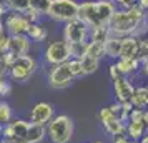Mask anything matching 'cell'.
Wrapping results in <instances>:
<instances>
[{
	"label": "cell",
	"instance_id": "6da1fadb",
	"mask_svg": "<svg viewBox=\"0 0 148 143\" xmlns=\"http://www.w3.org/2000/svg\"><path fill=\"white\" fill-rule=\"evenodd\" d=\"M147 32V15L138 5L132 8H116L108 23V34L115 37H145Z\"/></svg>",
	"mask_w": 148,
	"mask_h": 143
},
{
	"label": "cell",
	"instance_id": "7a4b0ae2",
	"mask_svg": "<svg viewBox=\"0 0 148 143\" xmlns=\"http://www.w3.org/2000/svg\"><path fill=\"white\" fill-rule=\"evenodd\" d=\"M115 10L116 7L112 0H82L78 7V18L85 22L90 30L108 28Z\"/></svg>",
	"mask_w": 148,
	"mask_h": 143
},
{
	"label": "cell",
	"instance_id": "3957f363",
	"mask_svg": "<svg viewBox=\"0 0 148 143\" xmlns=\"http://www.w3.org/2000/svg\"><path fill=\"white\" fill-rule=\"evenodd\" d=\"M63 40L68 43L72 58H80L85 53L87 45L90 42V28L80 18L70 20L63 23Z\"/></svg>",
	"mask_w": 148,
	"mask_h": 143
},
{
	"label": "cell",
	"instance_id": "277c9868",
	"mask_svg": "<svg viewBox=\"0 0 148 143\" xmlns=\"http://www.w3.org/2000/svg\"><path fill=\"white\" fill-rule=\"evenodd\" d=\"M47 138L50 143H70L73 138L75 123L70 115H55L47 127Z\"/></svg>",
	"mask_w": 148,
	"mask_h": 143
},
{
	"label": "cell",
	"instance_id": "5b68a950",
	"mask_svg": "<svg viewBox=\"0 0 148 143\" xmlns=\"http://www.w3.org/2000/svg\"><path fill=\"white\" fill-rule=\"evenodd\" d=\"M78 0H52L43 17L55 23H67L70 20L78 18Z\"/></svg>",
	"mask_w": 148,
	"mask_h": 143
},
{
	"label": "cell",
	"instance_id": "8992f818",
	"mask_svg": "<svg viewBox=\"0 0 148 143\" xmlns=\"http://www.w3.org/2000/svg\"><path fill=\"white\" fill-rule=\"evenodd\" d=\"M37 70H38V62H37V58H35L34 55H23V57L15 58L10 63L7 77L10 78V82L27 83L35 75Z\"/></svg>",
	"mask_w": 148,
	"mask_h": 143
},
{
	"label": "cell",
	"instance_id": "52a82bcc",
	"mask_svg": "<svg viewBox=\"0 0 148 143\" xmlns=\"http://www.w3.org/2000/svg\"><path fill=\"white\" fill-rule=\"evenodd\" d=\"M103 57H105L103 42H88L85 53L78 58L80 63H82L83 77L93 75L95 72L100 68V63H101V58H103Z\"/></svg>",
	"mask_w": 148,
	"mask_h": 143
},
{
	"label": "cell",
	"instance_id": "ba28073f",
	"mask_svg": "<svg viewBox=\"0 0 148 143\" xmlns=\"http://www.w3.org/2000/svg\"><path fill=\"white\" fill-rule=\"evenodd\" d=\"M75 80H77V77L73 75L68 62L60 63V65H55V67H50V70H48V73H47L48 85L55 90L68 88Z\"/></svg>",
	"mask_w": 148,
	"mask_h": 143
},
{
	"label": "cell",
	"instance_id": "9c48e42d",
	"mask_svg": "<svg viewBox=\"0 0 148 143\" xmlns=\"http://www.w3.org/2000/svg\"><path fill=\"white\" fill-rule=\"evenodd\" d=\"M70 58H72V52H70L68 43L63 38L50 42L45 47V50H43V60L47 62L48 67H55V65L65 63Z\"/></svg>",
	"mask_w": 148,
	"mask_h": 143
},
{
	"label": "cell",
	"instance_id": "30bf717a",
	"mask_svg": "<svg viewBox=\"0 0 148 143\" xmlns=\"http://www.w3.org/2000/svg\"><path fill=\"white\" fill-rule=\"evenodd\" d=\"M55 116V108L52 103L48 102H38L35 103L32 110L28 112V122L34 125H40V127H47Z\"/></svg>",
	"mask_w": 148,
	"mask_h": 143
},
{
	"label": "cell",
	"instance_id": "8fae6325",
	"mask_svg": "<svg viewBox=\"0 0 148 143\" xmlns=\"http://www.w3.org/2000/svg\"><path fill=\"white\" fill-rule=\"evenodd\" d=\"M97 116H98V120H100L103 130H105V131H107L112 138L125 133V127H127V123H123L121 120H118V118H116V116L110 112V108H108V107L101 108L100 112H98V115H97Z\"/></svg>",
	"mask_w": 148,
	"mask_h": 143
},
{
	"label": "cell",
	"instance_id": "7c38bea8",
	"mask_svg": "<svg viewBox=\"0 0 148 143\" xmlns=\"http://www.w3.org/2000/svg\"><path fill=\"white\" fill-rule=\"evenodd\" d=\"M3 25H5V30H7L8 35H27L32 22L23 14L8 12L3 18Z\"/></svg>",
	"mask_w": 148,
	"mask_h": 143
},
{
	"label": "cell",
	"instance_id": "4fadbf2b",
	"mask_svg": "<svg viewBox=\"0 0 148 143\" xmlns=\"http://www.w3.org/2000/svg\"><path fill=\"white\" fill-rule=\"evenodd\" d=\"M112 82H113V93H115L116 102H120V103L130 102V98L133 95V90H135V85L132 83L130 77L120 75L118 78H113Z\"/></svg>",
	"mask_w": 148,
	"mask_h": 143
},
{
	"label": "cell",
	"instance_id": "5bb4252c",
	"mask_svg": "<svg viewBox=\"0 0 148 143\" xmlns=\"http://www.w3.org/2000/svg\"><path fill=\"white\" fill-rule=\"evenodd\" d=\"M30 48H32V42L27 35H10L8 37V53L15 58L23 57V55H30Z\"/></svg>",
	"mask_w": 148,
	"mask_h": 143
},
{
	"label": "cell",
	"instance_id": "9a60e30c",
	"mask_svg": "<svg viewBox=\"0 0 148 143\" xmlns=\"http://www.w3.org/2000/svg\"><path fill=\"white\" fill-rule=\"evenodd\" d=\"M140 37H123L120 48V58H136Z\"/></svg>",
	"mask_w": 148,
	"mask_h": 143
},
{
	"label": "cell",
	"instance_id": "2e32d148",
	"mask_svg": "<svg viewBox=\"0 0 148 143\" xmlns=\"http://www.w3.org/2000/svg\"><path fill=\"white\" fill-rule=\"evenodd\" d=\"M121 38H123V37H115V35H108L107 40L103 42V52H105V57L112 58V60H118V58H120Z\"/></svg>",
	"mask_w": 148,
	"mask_h": 143
},
{
	"label": "cell",
	"instance_id": "e0dca14e",
	"mask_svg": "<svg viewBox=\"0 0 148 143\" xmlns=\"http://www.w3.org/2000/svg\"><path fill=\"white\" fill-rule=\"evenodd\" d=\"M130 103L133 105V108L148 110V85L135 87L133 95L130 98Z\"/></svg>",
	"mask_w": 148,
	"mask_h": 143
},
{
	"label": "cell",
	"instance_id": "ac0fdd59",
	"mask_svg": "<svg viewBox=\"0 0 148 143\" xmlns=\"http://www.w3.org/2000/svg\"><path fill=\"white\" fill-rule=\"evenodd\" d=\"M115 65L120 70L121 75L125 77L133 75V73H136L140 70V62L136 58H118V60H115Z\"/></svg>",
	"mask_w": 148,
	"mask_h": 143
},
{
	"label": "cell",
	"instance_id": "d6986e66",
	"mask_svg": "<svg viewBox=\"0 0 148 143\" xmlns=\"http://www.w3.org/2000/svg\"><path fill=\"white\" fill-rule=\"evenodd\" d=\"M27 37L30 38V42H35V43H42V42L47 40L48 30H47V27H45L42 22H35V23H32V25H30V28H28Z\"/></svg>",
	"mask_w": 148,
	"mask_h": 143
},
{
	"label": "cell",
	"instance_id": "ffe728a7",
	"mask_svg": "<svg viewBox=\"0 0 148 143\" xmlns=\"http://www.w3.org/2000/svg\"><path fill=\"white\" fill-rule=\"evenodd\" d=\"M147 133V128L143 122H127L125 127V135L132 140V142H140L141 136Z\"/></svg>",
	"mask_w": 148,
	"mask_h": 143
},
{
	"label": "cell",
	"instance_id": "44dd1931",
	"mask_svg": "<svg viewBox=\"0 0 148 143\" xmlns=\"http://www.w3.org/2000/svg\"><path fill=\"white\" fill-rule=\"evenodd\" d=\"M45 138H47V130H45V127L28 123V131H27L25 143H42Z\"/></svg>",
	"mask_w": 148,
	"mask_h": 143
},
{
	"label": "cell",
	"instance_id": "7402d4cb",
	"mask_svg": "<svg viewBox=\"0 0 148 143\" xmlns=\"http://www.w3.org/2000/svg\"><path fill=\"white\" fill-rule=\"evenodd\" d=\"M3 3L7 5L8 12H15V14H27V10L30 8L28 0H3Z\"/></svg>",
	"mask_w": 148,
	"mask_h": 143
},
{
	"label": "cell",
	"instance_id": "603a6c76",
	"mask_svg": "<svg viewBox=\"0 0 148 143\" xmlns=\"http://www.w3.org/2000/svg\"><path fill=\"white\" fill-rule=\"evenodd\" d=\"M14 120V113H12V107L10 103L2 100L0 102V125H7Z\"/></svg>",
	"mask_w": 148,
	"mask_h": 143
},
{
	"label": "cell",
	"instance_id": "cb8c5ba5",
	"mask_svg": "<svg viewBox=\"0 0 148 143\" xmlns=\"http://www.w3.org/2000/svg\"><path fill=\"white\" fill-rule=\"evenodd\" d=\"M148 58V40L147 37H140V45H138V53H136V60L140 62V65Z\"/></svg>",
	"mask_w": 148,
	"mask_h": 143
},
{
	"label": "cell",
	"instance_id": "d4e9b609",
	"mask_svg": "<svg viewBox=\"0 0 148 143\" xmlns=\"http://www.w3.org/2000/svg\"><path fill=\"white\" fill-rule=\"evenodd\" d=\"M10 93H12V82L8 77H2L0 78V98L3 100V98L10 96Z\"/></svg>",
	"mask_w": 148,
	"mask_h": 143
},
{
	"label": "cell",
	"instance_id": "484cf974",
	"mask_svg": "<svg viewBox=\"0 0 148 143\" xmlns=\"http://www.w3.org/2000/svg\"><path fill=\"white\" fill-rule=\"evenodd\" d=\"M28 2H30V7L32 8H35L37 12H40L42 15H45V12H47V8L52 0H28Z\"/></svg>",
	"mask_w": 148,
	"mask_h": 143
},
{
	"label": "cell",
	"instance_id": "4316f807",
	"mask_svg": "<svg viewBox=\"0 0 148 143\" xmlns=\"http://www.w3.org/2000/svg\"><path fill=\"white\" fill-rule=\"evenodd\" d=\"M116 8H132L138 5V0H112Z\"/></svg>",
	"mask_w": 148,
	"mask_h": 143
},
{
	"label": "cell",
	"instance_id": "83f0119b",
	"mask_svg": "<svg viewBox=\"0 0 148 143\" xmlns=\"http://www.w3.org/2000/svg\"><path fill=\"white\" fill-rule=\"evenodd\" d=\"M108 73H110V77H112V80H113V78H118V77L121 75L120 70H118L116 65H115V62L113 63H110V67H108Z\"/></svg>",
	"mask_w": 148,
	"mask_h": 143
},
{
	"label": "cell",
	"instance_id": "f1b7e54d",
	"mask_svg": "<svg viewBox=\"0 0 148 143\" xmlns=\"http://www.w3.org/2000/svg\"><path fill=\"white\" fill-rule=\"evenodd\" d=\"M112 143H136V142H132L125 133L123 135H118V136H113V142Z\"/></svg>",
	"mask_w": 148,
	"mask_h": 143
},
{
	"label": "cell",
	"instance_id": "f546056e",
	"mask_svg": "<svg viewBox=\"0 0 148 143\" xmlns=\"http://www.w3.org/2000/svg\"><path fill=\"white\" fill-rule=\"evenodd\" d=\"M8 14V8L7 5L3 3V0H0V20H3L5 18V15Z\"/></svg>",
	"mask_w": 148,
	"mask_h": 143
},
{
	"label": "cell",
	"instance_id": "4dcf8cb0",
	"mask_svg": "<svg viewBox=\"0 0 148 143\" xmlns=\"http://www.w3.org/2000/svg\"><path fill=\"white\" fill-rule=\"evenodd\" d=\"M7 73H8V67L0 60V78H2V77H7Z\"/></svg>",
	"mask_w": 148,
	"mask_h": 143
},
{
	"label": "cell",
	"instance_id": "1f68e13d",
	"mask_svg": "<svg viewBox=\"0 0 148 143\" xmlns=\"http://www.w3.org/2000/svg\"><path fill=\"white\" fill-rule=\"evenodd\" d=\"M140 70H141V73H143V75H145V77L148 78V58L140 65Z\"/></svg>",
	"mask_w": 148,
	"mask_h": 143
},
{
	"label": "cell",
	"instance_id": "d6a6232c",
	"mask_svg": "<svg viewBox=\"0 0 148 143\" xmlns=\"http://www.w3.org/2000/svg\"><path fill=\"white\" fill-rule=\"evenodd\" d=\"M138 7H140L141 10H145V12H147V10H148V0H138Z\"/></svg>",
	"mask_w": 148,
	"mask_h": 143
},
{
	"label": "cell",
	"instance_id": "836d02e7",
	"mask_svg": "<svg viewBox=\"0 0 148 143\" xmlns=\"http://www.w3.org/2000/svg\"><path fill=\"white\" fill-rule=\"evenodd\" d=\"M5 35H8V34H7V30H5L3 20H0V38H2V37H5Z\"/></svg>",
	"mask_w": 148,
	"mask_h": 143
},
{
	"label": "cell",
	"instance_id": "e575fe53",
	"mask_svg": "<svg viewBox=\"0 0 148 143\" xmlns=\"http://www.w3.org/2000/svg\"><path fill=\"white\" fill-rule=\"evenodd\" d=\"M143 125H145L147 133H148V110H145V113H143Z\"/></svg>",
	"mask_w": 148,
	"mask_h": 143
},
{
	"label": "cell",
	"instance_id": "d590c367",
	"mask_svg": "<svg viewBox=\"0 0 148 143\" xmlns=\"http://www.w3.org/2000/svg\"><path fill=\"white\" fill-rule=\"evenodd\" d=\"M138 143H148V133H145V135L141 136V140Z\"/></svg>",
	"mask_w": 148,
	"mask_h": 143
},
{
	"label": "cell",
	"instance_id": "8d00e7d4",
	"mask_svg": "<svg viewBox=\"0 0 148 143\" xmlns=\"http://www.w3.org/2000/svg\"><path fill=\"white\" fill-rule=\"evenodd\" d=\"M2 128H3V125H0V140H2Z\"/></svg>",
	"mask_w": 148,
	"mask_h": 143
},
{
	"label": "cell",
	"instance_id": "74e56055",
	"mask_svg": "<svg viewBox=\"0 0 148 143\" xmlns=\"http://www.w3.org/2000/svg\"><path fill=\"white\" fill-rule=\"evenodd\" d=\"M93 143H105V142H93Z\"/></svg>",
	"mask_w": 148,
	"mask_h": 143
},
{
	"label": "cell",
	"instance_id": "f35d334b",
	"mask_svg": "<svg viewBox=\"0 0 148 143\" xmlns=\"http://www.w3.org/2000/svg\"><path fill=\"white\" fill-rule=\"evenodd\" d=\"M145 37H147V40H148V32H147V35H145Z\"/></svg>",
	"mask_w": 148,
	"mask_h": 143
},
{
	"label": "cell",
	"instance_id": "ab89813d",
	"mask_svg": "<svg viewBox=\"0 0 148 143\" xmlns=\"http://www.w3.org/2000/svg\"><path fill=\"white\" fill-rule=\"evenodd\" d=\"M0 102H2V98H0Z\"/></svg>",
	"mask_w": 148,
	"mask_h": 143
},
{
	"label": "cell",
	"instance_id": "60d3db41",
	"mask_svg": "<svg viewBox=\"0 0 148 143\" xmlns=\"http://www.w3.org/2000/svg\"><path fill=\"white\" fill-rule=\"evenodd\" d=\"M136 143H138V142H136Z\"/></svg>",
	"mask_w": 148,
	"mask_h": 143
},
{
	"label": "cell",
	"instance_id": "b9f144b4",
	"mask_svg": "<svg viewBox=\"0 0 148 143\" xmlns=\"http://www.w3.org/2000/svg\"><path fill=\"white\" fill-rule=\"evenodd\" d=\"M147 85H148V83H147Z\"/></svg>",
	"mask_w": 148,
	"mask_h": 143
}]
</instances>
